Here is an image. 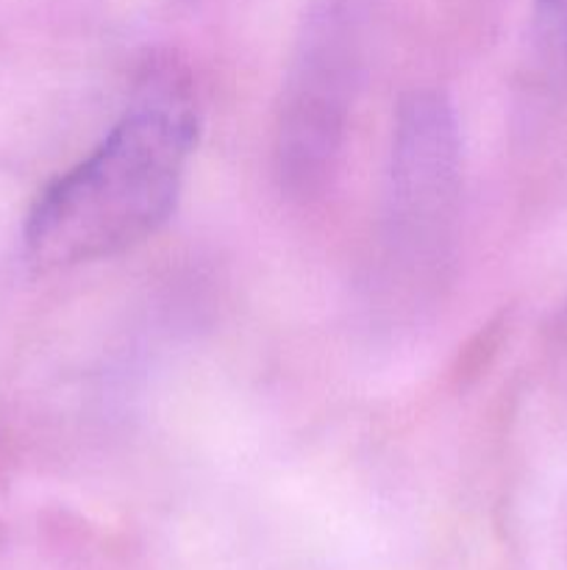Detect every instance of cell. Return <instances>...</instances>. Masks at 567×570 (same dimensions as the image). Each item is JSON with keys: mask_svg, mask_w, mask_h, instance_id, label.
<instances>
[{"mask_svg": "<svg viewBox=\"0 0 567 570\" xmlns=\"http://www.w3.org/2000/svg\"><path fill=\"white\" fill-rule=\"evenodd\" d=\"M195 139L198 104L187 72L153 61L98 148L28 212V256L42 267H72L142 245L176 212Z\"/></svg>", "mask_w": 567, "mask_h": 570, "instance_id": "obj_1", "label": "cell"}, {"mask_svg": "<svg viewBox=\"0 0 567 570\" xmlns=\"http://www.w3.org/2000/svg\"><path fill=\"white\" fill-rule=\"evenodd\" d=\"M381 0H304L276 117V176L289 198L326 189L361 92Z\"/></svg>", "mask_w": 567, "mask_h": 570, "instance_id": "obj_2", "label": "cell"}, {"mask_svg": "<svg viewBox=\"0 0 567 570\" xmlns=\"http://www.w3.org/2000/svg\"><path fill=\"white\" fill-rule=\"evenodd\" d=\"M461 215V139L454 106L415 89L398 106L384 189L381 250L389 289L426 298L448 278Z\"/></svg>", "mask_w": 567, "mask_h": 570, "instance_id": "obj_3", "label": "cell"}, {"mask_svg": "<svg viewBox=\"0 0 567 570\" xmlns=\"http://www.w3.org/2000/svg\"><path fill=\"white\" fill-rule=\"evenodd\" d=\"M531 22L545 70L567 78V0H534Z\"/></svg>", "mask_w": 567, "mask_h": 570, "instance_id": "obj_4", "label": "cell"}]
</instances>
